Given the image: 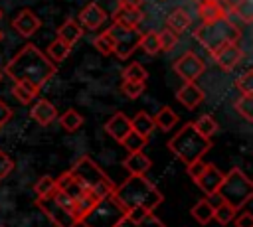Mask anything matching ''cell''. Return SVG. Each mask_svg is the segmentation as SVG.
<instances>
[{
  "mask_svg": "<svg viewBox=\"0 0 253 227\" xmlns=\"http://www.w3.org/2000/svg\"><path fill=\"white\" fill-rule=\"evenodd\" d=\"M215 195H219L221 201L229 203L233 209H241L253 197V184L239 168H231L227 174H223V182Z\"/></svg>",
  "mask_w": 253,
  "mask_h": 227,
  "instance_id": "6",
  "label": "cell"
},
{
  "mask_svg": "<svg viewBox=\"0 0 253 227\" xmlns=\"http://www.w3.org/2000/svg\"><path fill=\"white\" fill-rule=\"evenodd\" d=\"M192 217L200 223V225H208L213 219V205L208 199H200L194 203L192 207Z\"/></svg>",
  "mask_w": 253,
  "mask_h": 227,
  "instance_id": "27",
  "label": "cell"
},
{
  "mask_svg": "<svg viewBox=\"0 0 253 227\" xmlns=\"http://www.w3.org/2000/svg\"><path fill=\"white\" fill-rule=\"evenodd\" d=\"M93 45H95V49H97L99 53L111 55V53H113V38H111L109 30H105L103 34H99V36L93 39Z\"/></svg>",
  "mask_w": 253,
  "mask_h": 227,
  "instance_id": "34",
  "label": "cell"
},
{
  "mask_svg": "<svg viewBox=\"0 0 253 227\" xmlns=\"http://www.w3.org/2000/svg\"><path fill=\"white\" fill-rule=\"evenodd\" d=\"M206 69V63L194 53V51H186L180 59L174 61V71L184 79V81H196Z\"/></svg>",
  "mask_w": 253,
  "mask_h": 227,
  "instance_id": "10",
  "label": "cell"
},
{
  "mask_svg": "<svg viewBox=\"0 0 253 227\" xmlns=\"http://www.w3.org/2000/svg\"><path fill=\"white\" fill-rule=\"evenodd\" d=\"M2 38H4V34H2V30H0V41H2Z\"/></svg>",
  "mask_w": 253,
  "mask_h": 227,
  "instance_id": "47",
  "label": "cell"
},
{
  "mask_svg": "<svg viewBox=\"0 0 253 227\" xmlns=\"http://www.w3.org/2000/svg\"><path fill=\"white\" fill-rule=\"evenodd\" d=\"M113 197L115 201L125 209H134V207H142V209H156L162 203V193L158 191V188L142 174V176H134L130 174L121 186H117L113 189Z\"/></svg>",
  "mask_w": 253,
  "mask_h": 227,
  "instance_id": "2",
  "label": "cell"
},
{
  "mask_svg": "<svg viewBox=\"0 0 253 227\" xmlns=\"http://www.w3.org/2000/svg\"><path fill=\"white\" fill-rule=\"evenodd\" d=\"M0 81H2V71H0Z\"/></svg>",
  "mask_w": 253,
  "mask_h": 227,
  "instance_id": "48",
  "label": "cell"
},
{
  "mask_svg": "<svg viewBox=\"0 0 253 227\" xmlns=\"http://www.w3.org/2000/svg\"><path fill=\"white\" fill-rule=\"evenodd\" d=\"M142 22H144V14H142L140 8H121V6H117V10L113 14V24L128 28V30H136Z\"/></svg>",
  "mask_w": 253,
  "mask_h": 227,
  "instance_id": "17",
  "label": "cell"
},
{
  "mask_svg": "<svg viewBox=\"0 0 253 227\" xmlns=\"http://www.w3.org/2000/svg\"><path fill=\"white\" fill-rule=\"evenodd\" d=\"M59 124H61L63 130H67V132H75V130L83 124V116H81L75 109H67V111L59 116Z\"/></svg>",
  "mask_w": 253,
  "mask_h": 227,
  "instance_id": "29",
  "label": "cell"
},
{
  "mask_svg": "<svg viewBox=\"0 0 253 227\" xmlns=\"http://www.w3.org/2000/svg\"><path fill=\"white\" fill-rule=\"evenodd\" d=\"M130 128H132V132H136L138 136H142V138L148 140V136L154 132L156 126H154L152 116H150L148 113L140 111V113H136V114L130 118Z\"/></svg>",
  "mask_w": 253,
  "mask_h": 227,
  "instance_id": "23",
  "label": "cell"
},
{
  "mask_svg": "<svg viewBox=\"0 0 253 227\" xmlns=\"http://www.w3.org/2000/svg\"><path fill=\"white\" fill-rule=\"evenodd\" d=\"M146 79H148V71L138 61H132L123 69V81H146Z\"/></svg>",
  "mask_w": 253,
  "mask_h": 227,
  "instance_id": "30",
  "label": "cell"
},
{
  "mask_svg": "<svg viewBox=\"0 0 253 227\" xmlns=\"http://www.w3.org/2000/svg\"><path fill=\"white\" fill-rule=\"evenodd\" d=\"M146 89L144 81H123L121 83V91L128 97V99H138Z\"/></svg>",
  "mask_w": 253,
  "mask_h": 227,
  "instance_id": "35",
  "label": "cell"
},
{
  "mask_svg": "<svg viewBox=\"0 0 253 227\" xmlns=\"http://www.w3.org/2000/svg\"><path fill=\"white\" fill-rule=\"evenodd\" d=\"M176 99H178L186 109H196V107L204 101V93H202V89H200L194 81H186V83L176 91Z\"/></svg>",
  "mask_w": 253,
  "mask_h": 227,
  "instance_id": "18",
  "label": "cell"
},
{
  "mask_svg": "<svg viewBox=\"0 0 253 227\" xmlns=\"http://www.w3.org/2000/svg\"><path fill=\"white\" fill-rule=\"evenodd\" d=\"M241 55H243V51H241V47H239L237 43H227V45H223V47H219V49H215V51L211 53L213 61H215L223 71H231V69L241 61Z\"/></svg>",
  "mask_w": 253,
  "mask_h": 227,
  "instance_id": "14",
  "label": "cell"
},
{
  "mask_svg": "<svg viewBox=\"0 0 253 227\" xmlns=\"http://www.w3.org/2000/svg\"><path fill=\"white\" fill-rule=\"evenodd\" d=\"M128 152H140L144 146H146V138H142V136H138L136 132H128L126 136H125V140L121 142Z\"/></svg>",
  "mask_w": 253,
  "mask_h": 227,
  "instance_id": "37",
  "label": "cell"
},
{
  "mask_svg": "<svg viewBox=\"0 0 253 227\" xmlns=\"http://www.w3.org/2000/svg\"><path fill=\"white\" fill-rule=\"evenodd\" d=\"M233 10L243 24H251V18H253V2L251 0H239V4Z\"/></svg>",
  "mask_w": 253,
  "mask_h": 227,
  "instance_id": "39",
  "label": "cell"
},
{
  "mask_svg": "<svg viewBox=\"0 0 253 227\" xmlns=\"http://www.w3.org/2000/svg\"><path fill=\"white\" fill-rule=\"evenodd\" d=\"M235 109L245 120H253V97L251 95H241L235 101Z\"/></svg>",
  "mask_w": 253,
  "mask_h": 227,
  "instance_id": "36",
  "label": "cell"
},
{
  "mask_svg": "<svg viewBox=\"0 0 253 227\" xmlns=\"http://www.w3.org/2000/svg\"><path fill=\"white\" fill-rule=\"evenodd\" d=\"M36 203H38V207L47 215V219H49L55 227H75V225H79V221L73 217V213H69L67 209H63V207L53 199L51 193L38 197Z\"/></svg>",
  "mask_w": 253,
  "mask_h": 227,
  "instance_id": "9",
  "label": "cell"
},
{
  "mask_svg": "<svg viewBox=\"0 0 253 227\" xmlns=\"http://www.w3.org/2000/svg\"><path fill=\"white\" fill-rule=\"evenodd\" d=\"M34 191L38 193V197L53 193V191H55V178H51V176H42V178L36 182Z\"/></svg>",
  "mask_w": 253,
  "mask_h": 227,
  "instance_id": "38",
  "label": "cell"
},
{
  "mask_svg": "<svg viewBox=\"0 0 253 227\" xmlns=\"http://www.w3.org/2000/svg\"><path fill=\"white\" fill-rule=\"evenodd\" d=\"M194 124V128L204 136V138H210L211 140V136L215 134V130H217V122H215V118L211 116V114H202L196 122H192Z\"/></svg>",
  "mask_w": 253,
  "mask_h": 227,
  "instance_id": "28",
  "label": "cell"
},
{
  "mask_svg": "<svg viewBox=\"0 0 253 227\" xmlns=\"http://www.w3.org/2000/svg\"><path fill=\"white\" fill-rule=\"evenodd\" d=\"M30 114H32V118H34L38 124L47 126V124H51V122L57 118V109H55L53 103H49V101H45V99H40V101L32 107Z\"/></svg>",
  "mask_w": 253,
  "mask_h": 227,
  "instance_id": "19",
  "label": "cell"
},
{
  "mask_svg": "<svg viewBox=\"0 0 253 227\" xmlns=\"http://www.w3.org/2000/svg\"><path fill=\"white\" fill-rule=\"evenodd\" d=\"M233 217H235V209H233L229 203L221 201L219 205H213V219H215L219 225H227V223H231Z\"/></svg>",
  "mask_w": 253,
  "mask_h": 227,
  "instance_id": "32",
  "label": "cell"
},
{
  "mask_svg": "<svg viewBox=\"0 0 253 227\" xmlns=\"http://www.w3.org/2000/svg\"><path fill=\"white\" fill-rule=\"evenodd\" d=\"M105 20H107L105 10H103L99 4H95V2H89V4L79 12V24H81V28L91 30V32H95L97 28H101Z\"/></svg>",
  "mask_w": 253,
  "mask_h": 227,
  "instance_id": "15",
  "label": "cell"
},
{
  "mask_svg": "<svg viewBox=\"0 0 253 227\" xmlns=\"http://www.w3.org/2000/svg\"><path fill=\"white\" fill-rule=\"evenodd\" d=\"M140 4H142V0H119L117 6H121V8H140Z\"/></svg>",
  "mask_w": 253,
  "mask_h": 227,
  "instance_id": "46",
  "label": "cell"
},
{
  "mask_svg": "<svg viewBox=\"0 0 253 227\" xmlns=\"http://www.w3.org/2000/svg\"><path fill=\"white\" fill-rule=\"evenodd\" d=\"M40 26H42V20H40L32 10H28V8L20 10L18 16L12 20V28H14L22 38L34 36V34L40 30Z\"/></svg>",
  "mask_w": 253,
  "mask_h": 227,
  "instance_id": "13",
  "label": "cell"
},
{
  "mask_svg": "<svg viewBox=\"0 0 253 227\" xmlns=\"http://www.w3.org/2000/svg\"><path fill=\"white\" fill-rule=\"evenodd\" d=\"M83 36V28L75 20H67L57 28V39H61L65 45L73 47Z\"/></svg>",
  "mask_w": 253,
  "mask_h": 227,
  "instance_id": "21",
  "label": "cell"
},
{
  "mask_svg": "<svg viewBox=\"0 0 253 227\" xmlns=\"http://www.w3.org/2000/svg\"><path fill=\"white\" fill-rule=\"evenodd\" d=\"M38 91H40V89H38L34 83H30V81H16L14 87H12V95H14L22 105H30L32 99H36Z\"/></svg>",
  "mask_w": 253,
  "mask_h": 227,
  "instance_id": "25",
  "label": "cell"
},
{
  "mask_svg": "<svg viewBox=\"0 0 253 227\" xmlns=\"http://www.w3.org/2000/svg\"><path fill=\"white\" fill-rule=\"evenodd\" d=\"M152 120H154V126H158L160 130H172V128L176 126V122H178V114H176L174 109L162 107V109L152 116Z\"/></svg>",
  "mask_w": 253,
  "mask_h": 227,
  "instance_id": "26",
  "label": "cell"
},
{
  "mask_svg": "<svg viewBox=\"0 0 253 227\" xmlns=\"http://www.w3.org/2000/svg\"><path fill=\"white\" fill-rule=\"evenodd\" d=\"M194 182H196V186H198L202 191H206L208 195H215L217 188H219L221 182H223V172L217 170L213 164H206V168L202 170V174H200Z\"/></svg>",
  "mask_w": 253,
  "mask_h": 227,
  "instance_id": "12",
  "label": "cell"
},
{
  "mask_svg": "<svg viewBox=\"0 0 253 227\" xmlns=\"http://www.w3.org/2000/svg\"><path fill=\"white\" fill-rule=\"evenodd\" d=\"M117 227H166V225L152 211L134 207V209L125 211V217L117 223Z\"/></svg>",
  "mask_w": 253,
  "mask_h": 227,
  "instance_id": "11",
  "label": "cell"
},
{
  "mask_svg": "<svg viewBox=\"0 0 253 227\" xmlns=\"http://www.w3.org/2000/svg\"><path fill=\"white\" fill-rule=\"evenodd\" d=\"M190 22H192L190 14H188L184 8H176V10H172V12L168 14V18H166V28L172 30L174 34H182L184 30L190 28Z\"/></svg>",
  "mask_w": 253,
  "mask_h": 227,
  "instance_id": "24",
  "label": "cell"
},
{
  "mask_svg": "<svg viewBox=\"0 0 253 227\" xmlns=\"http://www.w3.org/2000/svg\"><path fill=\"white\" fill-rule=\"evenodd\" d=\"M211 148V140L204 138L194 124H184L182 130H178L170 140H168V150L186 166L198 158H202L208 150Z\"/></svg>",
  "mask_w": 253,
  "mask_h": 227,
  "instance_id": "4",
  "label": "cell"
},
{
  "mask_svg": "<svg viewBox=\"0 0 253 227\" xmlns=\"http://www.w3.org/2000/svg\"><path fill=\"white\" fill-rule=\"evenodd\" d=\"M12 170H14V160L4 150H0V180H4Z\"/></svg>",
  "mask_w": 253,
  "mask_h": 227,
  "instance_id": "42",
  "label": "cell"
},
{
  "mask_svg": "<svg viewBox=\"0 0 253 227\" xmlns=\"http://www.w3.org/2000/svg\"><path fill=\"white\" fill-rule=\"evenodd\" d=\"M109 34L113 38V53H117L119 59H126L138 47V41L142 36L138 30H128V28H123L117 24H113L109 28Z\"/></svg>",
  "mask_w": 253,
  "mask_h": 227,
  "instance_id": "8",
  "label": "cell"
},
{
  "mask_svg": "<svg viewBox=\"0 0 253 227\" xmlns=\"http://www.w3.org/2000/svg\"><path fill=\"white\" fill-rule=\"evenodd\" d=\"M105 130H107V134L113 138V140H117V142H123L125 140V136L132 130L130 128V118L125 114V113H115L107 122H105Z\"/></svg>",
  "mask_w": 253,
  "mask_h": 227,
  "instance_id": "16",
  "label": "cell"
},
{
  "mask_svg": "<svg viewBox=\"0 0 253 227\" xmlns=\"http://www.w3.org/2000/svg\"><path fill=\"white\" fill-rule=\"evenodd\" d=\"M0 20H2V10H0Z\"/></svg>",
  "mask_w": 253,
  "mask_h": 227,
  "instance_id": "49",
  "label": "cell"
},
{
  "mask_svg": "<svg viewBox=\"0 0 253 227\" xmlns=\"http://www.w3.org/2000/svg\"><path fill=\"white\" fill-rule=\"evenodd\" d=\"M150 166H152V162H150V158H148L142 150H140V152H130L128 158L125 160V168H126L130 174H134V176L146 174V172L150 170Z\"/></svg>",
  "mask_w": 253,
  "mask_h": 227,
  "instance_id": "22",
  "label": "cell"
},
{
  "mask_svg": "<svg viewBox=\"0 0 253 227\" xmlns=\"http://www.w3.org/2000/svg\"><path fill=\"white\" fill-rule=\"evenodd\" d=\"M6 75L14 81H30L38 89L55 75V63L36 45L26 43L6 65Z\"/></svg>",
  "mask_w": 253,
  "mask_h": 227,
  "instance_id": "1",
  "label": "cell"
},
{
  "mask_svg": "<svg viewBox=\"0 0 253 227\" xmlns=\"http://www.w3.org/2000/svg\"><path fill=\"white\" fill-rule=\"evenodd\" d=\"M10 116H12V109L4 101H0V126H4L10 120Z\"/></svg>",
  "mask_w": 253,
  "mask_h": 227,
  "instance_id": "45",
  "label": "cell"
},
{
  "mask_svg": "<svg viewBox=\"0 0 253 227\" xmlns=\"http://www.w3.org/2000/svg\"><path fill=\"white\" fill-rule=\"evenodd\" d=\"M206 168V162L202 160V158H198V160H194V162H190L188 166H186V172L190 174V178L192 180H196L200 174H202V170Z\"/></svg>",
  "mask_w": 253,
  "mask_h": 227,
  "instance_id": "43",
  "label": "cell"
},
{
  "mask_svg": "<svg viewBox=\"0 0 253 227\" xmlns=\"http://www.w3.org/2000/svg\"><path fill=\"white\" fill-rule=\"evenodd\" d=\"M123 217H125V209L115 201L113 195H109L97 201L79 223H83L85 227H117V223Z\"/></svg>",
  "mask_w": 253,
  "mask_h": 227,
  "instance_id": "7",
  "label": "cell"
},
{
  "mask_svg": "<svg viewBox=\"0 0 253 227\" xmlns=\"http://www.w3.org/2000/svg\"><path fill=\"white\" fill-rule=\"evenodd\" d=\"M71 176L85 188V191L95 199V201H101L109 195H113V189H115V184L107 178V174L89 158V156H81L73 168L69 170Z\"/></svg>",
  "mask_w": 253,
  "mask_h": 227,
  "instance_id": "3",
  "label": "cell"
},
{
  "mask_svg": "<svg viewBox=\"0 0 253 227\" xmlns=\"http://www.w3.org/2000/svg\"><path fill=\"white\" fill-rule=\"evenodd\" d=\"M194 36L210 53H213L215 49H219L227 43H237V39L241 38V30H239V26H233L229 20L219 18L215 22L202 24L194 32Z\"/></svg>",
  "mask_w": 253,
  "mask_h": 227,
  "instance_id": "5",
  "label": "cell"
},
{
  "mask_svg": "<svg viewBox=\"0 0 253 227\" xmlns=\"http://www.w3.org/2000/svg\"><path fill=\"white\" fill-rule=\"evenodd\" d=\"M235 87L241 91V95H253V71L247 69V71L235 81Z\"/></svg>",
  "mask_w": 253,
  "mask_h": 227,
  "instance_id": "41",
  "label": "cell"
},
{
  "mask_svg": "<svg viewBox=\"0 0 253 227\" xmlns=\"http://www.w3.org/2000/svg\"><path fill=\"white\" fill-rule=\"evenodd\" d=\"M138 45L142 47V51H146L148 55H156L160 53V43H158V32H146L140 36Z\"/></svg>",
  "mask_w": 253,
  "mask_h": 227,
  "instance_id": "31",
  "label": "cell"
},
{
  "mask_svg": "<svg viewBox=\"0 0 253 227\" xmlns=\"http://www.w3.org/2000/svg\"><path fill=\"white\" fill-rule=\"evenodd\" d=\"M233 221H235V227H253V215L249 211L233 217Z\"/></svg>",
  "mask_w": 253,
  "mask_h": 227,
  "instance_id": "44",
  "label": "cell"
},
{
  "mask_svg": "<svg viewBox=\"0 0 253 227\" xmlns=\"http://www.w3.org/2000/svg\"><path fill=\"white\" fill-rule=\"evenodd\" d=\"M176 41H178V34H174V32L168 30V28H164V30L158 34L160 51H168V49H172V47L176 45Z\"/></svg>",
  "mask_w": 253,
  "mask_h": 227,
  "instance_id": "40",
  "label": "cell"
},
{
  "mask_svg": "<svg viewBox=\"0 0 253 227\" xmlns=\"http://www.w3.org/2000/svg\"><path fill=\"white\" fill-rule=\"evenodd\" d=\"M69 51H71V47L65 45L61 39H53V41L47 45V57H49L51 61H63V59L69 55Z\"/></svg>",
  "mask_w": 253,
  "mask_h": 227,
  "instance_id": "33",
  "label": "cell"
},
{
  "mask_svg": "<svg viewBox=\"0 0 253 227\" xmlns=\"http://www.w3.org/2000/svg\"><path fill=\"white\" fill-rule=\"evenodd\" d=\"M223 6L219 4V0H198V16L202 20V24H210L215 22L219 18H223Z\"/></svg>",
  "mask_w": 253,
  "mask_h": 227,
  "instance_id": "20",
  "label": "cell"
}]
</instances>
